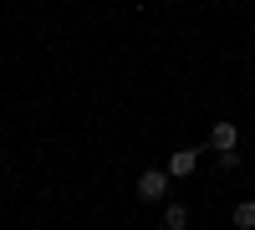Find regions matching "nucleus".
<instances>
[{"label":"nucleus","mask_w":255,"mask_h":230,"mask_svg":"<svg viewBox=\"0 0 255 230\" xmlns=\"http://www.w3.org/2000/svg\"><path fill=\"white\" fill-rule=\"evenodd\" d=\"M209 149H215V154H230V149H240V128H235L230 118H220L215 128H209Z\"/></svg>","instance_id":"1"},{"label":"nucleus","mask_w":255,"mask_h":230,"mask_svg":"<svg viewBox=\"0 0 255 230\" xmlns=\"http://www.w3.org/2000/svg\"><path fill=\"white\" fill-rule=\"evenodd\" d=\"M138 195L143 200H163L168 195V169H143L138 174Z\"/></svg>","instance_id":"2"},{"label":"nucleus","mask_w":255,"mask_h":230,"mask_svg":"<svg viewBox=\"0 0 255 230\" xmlns=\"http://www.w3.org/2000/svg\"><path fill=\"white\" fill-rule=\"evenodd\" d=\"M194 164H199V149H179V154H168V179L194 174Z\"/></svg>","instance_id":"3"},{"label":"nucleus","mask_w":255,"mask_h":230,"mask_svg":"<svg viewBox=\"0 0 255 230\" xmlns=\"http://www.w3.org/2000/svg\"><path fill=\"white\" fill-rule=\"evenodd\" d=\"M189 225V210H184V205H168V210H163V230H184Z\"/></svg>","instance_id":"4"},{"label":"nucleus","mask_w":255,"mask_h":230,"mask_svg":"<svg viewBox=\"0 0 255 230\" xmlns=\"http://www.w3.org/2000/svg\"><path fill=\"white\" fill-rule=\"evenodd\" d=\"M235 225L240 230H255V200H240L235 205Z\"/></svg>","instance_id":"5"}]
</instances>
